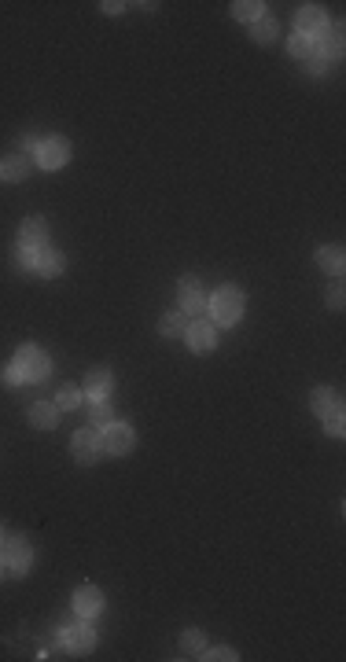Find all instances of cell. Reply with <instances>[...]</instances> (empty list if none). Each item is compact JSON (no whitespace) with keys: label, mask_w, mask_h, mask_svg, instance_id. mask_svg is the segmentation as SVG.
<instances>
[{"label":"cell","mask_w":346,"mask_h":662,"mask_svg":"<svg viewBox=\"0 0 346 662\" xmlns=\"http://www.w3.org/2000/svg\"><path fill=\"white\" fill-rule=\"evenodd\" d=\"M210 309H214V320H218V324H236L240 313H243V294L236 287H218L210 298Z\"/></svg>","instance_id":"cell-1"},{"label":"cell","mask_w":346,"mask_h":662,"mask_svg":"<svg viewBox=\"0 0 346 662\" xmlns=\"http://www.w3.org/2000/svg\"><path fill=\"white\" fill-rule=\"evenodd\" d=\"M15 365H19V372H23V379H30V383L48 379V357L41 353L37 346H23V350H19Z\"/></svg>","instance_id":"cell-2"},{"label":"cell","mask_w":346,"mask_h":662,"mask_svg":"<svg viewBox=\"0 0 346 662\" xmlns=\"http://www.w3.org/2000/svg\"><path fill=\"white\" fill-rule=\"evenodd\" d=\"M100 445H103L107 453L122 457V453H129V449H133V431H129L125 423H107V427H103V438H100Z\"/></svg>","instance_id":"cell-3"},{"label":"cell","mask_w":346,"mask_h":662,"mask_svg":"<svg viewBox=\"0 0 346 662\" xmlns=\"http://www.w3.org/2000/svg\"><path fill=\"white\" fill-rule=\"evenodd\" d=\"M67 159H70V144L63 140V137H48L45 144L37 147V162L45 166V169H59Z\"/></svg>","instance_id":"cell-4"},{"label":"cell","mask_w":346,"mask_h":662,"mask_svg":"<svg viewBox=\"0 0 346 662\" xmlns=\"http://www.w3.org/2000/svg\"><path fill=\"white\" fill-rule=\"evenodd\" d=\"M4 567H8L11 574H19V578L30 570V545H26L23 538H11V541L4 545Z\"/></svg>","instance_id":"cell-5"},{"label":"cell","mask_w":346,"mask_h":662,"mask_svg":"<svg viewBox=\"0 0 346 662\" xmlns=\"http://www.w3.org/2000/svg\"><path fill=\"white\" fill-rule=\"evenodd\" d=\"M100 449L103 445H100V434L93 431V427H85V431L74 434V460L78 464H93L100 457Z\"/></svg>","instance_id":"cell-6"},{"label":"cell","mask_w":346,"mask_h":662,"mask_svg":"<svg viewBox=\"0 0 346 662\" xmlns=\"http://www.w3.org/2000/svg\"><path fill=\"white\" fill-rule=\"evenodd\" d=\"M184 335H188V346L199 350V353L214 350V343H218V328H214L210 320H196L192 328H184Z\"/></svg>","instance_id":"cell-7"},{"label":"cell","mask_w":346,"mask_h":662,"mask_svg":"<svg viewBox=\"0 0 346 662\" xmlns=\"http://www.w3.org/2000/svg\"><path fill=\"white\" fill-rule=\"evenodd\" d=\"M324 30H328V18H324V11L320 8H313V4H306L298 11V33L302 37H324Z\"/></svg>","instance_id":"cell-8"},{"label":"cell","mask_w":346,"mask_h":662,"mask_svg":"<svg viewBox=\"0 0 346 662\" xmlns=\"http://www.w3.org/2000/svg\"><path fill=\"white\" fill-rule=\"evenodd\" d=\"M177 302H181L184 313H203V309H206V298H203V291H199V280H196V276H184V280H181V298H177Z\"/></svg>","instance_id":"cell-9"},{"label":"cell","mask_w":346,"mask_h":662,"mask_svg":"<svg viewBox=\"0 0 346 662\" xmlns=\"http://www.w3.org/2000/svg\"><path fill=\"white\" fill-rule=\"evenodd\" d=\"M59 644L70 648V651H89L96 644V636H93L89 626H67V629H63V636H59Z\"/></svg>","instance_id":"cell-10"},{"label":"cell","mask_w":346,"mask_h":662,"mask_svg":"<svg viewBox=\"0 0 346 662\" xmlns=\"http://www.w3.org/2000/svg\"><path fill=\"white\" fill-rule=\"evenodd\" d=\"M100 607H103V596H100V589H93V585H81V589L74 592V611H78L81 618H93V614H100Z\"/></svg>","instance_id":"cell-11"},{"label":"cell","mask_w":346,"mask_h":662,"mask_svg":"<svg viewBox=\"0 0 346 662\" xmlns=\"http://www.w3.org/2000/svg\"><path fill=\"white\" fill-rule=\"evenodd\" d=\"M33 272H41V276H59L63 272V258L56 250H48V247H37L33 250Z\"/></svg>","instance_id":"cell-12"},{"label":"cell","mask_w":346,"mask_h":662,"mask_svg":"<svg viewBox=\"0 0 346 662\" xmlns=\"http://www.w3.org/2000/svg\"><path fill=\"white\" fill-rule=\"evenodd\" d=\"M23 247H30V250H37V247H45V236H48V225L41 221V218H26L23 221Z\"/></svg>","instance_id":"cell-13"},{"label":"cell","mask_w":346,"mask_h":662,"mask_svg":"<svg viewBox=\"0 0 346 662\" xmlns=\"http://www.w3.org/2000/svg\"><path fill=\"white\" fill-rule=\"evenodd\" d=\"M313 412H317V416H332V412H342V405H339L335 390H328V387H317V390H313Z\"/></svg>","instance_id":"cell-14"},{"label":"cell","mask_w":346,"mask_h":662,"mask_svg":"<svg viewBox=\"0 0 346 662\" xmlns=\"http://www.w3.org/2000/svg\"><path fill=\"white\" fill-rule=\"evenodd\" d=\"M111 372H107V368H93L89 372V379H85V390H89V397H107V390H111Z\"/></svg>","instance_id":"cell-15"},{"label":"cell","mask_w":346,"mask_h":662,"mask_svg":"<svg viewBox=\"0 0 346 662\" xmlns=\"http://www.w3.org/2000/svg\"><path fill=\"white\" fill-rule=\"evenodd\" d=\"M30 420H33V427H45V431H48V427L59 423V409H56L52 401H37L33 409H30Z\"/></svg>","instance_id":"cell-16"},{"label":"cell","mask_w":346,"mask_h":662,"mask_svg":"<svg viewBox=\"0 0 346 662\" xmlns=\"http://www.w3.org/2000/svg\"><path fill=\"white\" fill-rule=\"evenodd\" d=\"M0 169H4V181H23L30 173V162H26V155H8Z\"/></svg>","instance_id":"cell-17"},{"label":"cell","mask_w":346,"mask_h":662,"mask_svg":"<svg viewBox=\"0 0 346 662\" xmlns=\"http://www.w3.org/2000/svg\"><path fill=\"white\" fill-rule=\"evenodd\" d=\"M317 262H320L324 272H342V250H339V247H324V250L317 254Z\"/></svg>","instance_id":"cell-18"},{"label":"cell","mask_w":346,"mask_h":662,"mask_svg":"<svg viewBox=\"0 0 346 662\" xmlns=\"http://www.w3.org/2000/svg\"><path fill=\"white\" fill-rule=\"evenodd\" d=\"M317 52H320L324 59H339V55H342V33H339V30H332L328 37L320 41V48H317Z\"/></svg>","instance_id":"cell-19"},{"label":"cell","mask_w":346,"mask_h":662,"mask_svg":"<svg viewBox=\"0 0 346 662\" xmlns=\"http://www.w3.org/2000/svg\"><path fill=\"white\" fill-rule=\"evenodd\" d=\"M288 52H291L295 59H310V55H313V41H310V37H302V33H291Z\"/></svg>","instance_id":"cell-20"},{"label":"cell","mask_w":346,"mask_h":662,"mask_svg":"<svg viewBox=\"0 0 346 662\" xmlns=\"http://www.w3.org/2000/svg\"><path fill=\"white\" fill-rule=\"evenodd\" d=\"M276 37V23H273V18H254V41H258V45H269V41Z\"/></svg>","instance_id":"cell-21"},{"label":"cell","mask_w":346,"mask_h":662,"mask_svg":"<svg viewBox=\"0 0 346 662\" xmlns=\"http://www.w3.org/2000/svg\"><path fill=\"white\" fill-rule=\"evenodd\" d=\"M89 420H93V423H100V427H107V423L115 420V409H111V405H107V401L100 397V401H93V409H89Z\"/></svg>","instance_id":"cell-22"},{"label":"cell","mask_w":346,"mask_h":662,"mask_svg":"<svg viewBox=\"0 0 346 662\" xmlns=\"http://www.w3.org/2000/svg\"><path fill=\"white\" fill-rule=\"evenodd\" d=\"M262 8L266 4H258V0H240V4H232V15L236 18H262Z\"/></svg>","instance_id":"cell-23"},{"label":"cell","mask_w":346,"mask_h":662,"mask_svg":"<svg viewBox=\"0 0 346 662\" xmlns=\"http://www.w3.org/2000/svg\"><path fill=\"white\" fill-rule=\"evenodd\" d=\"M181 651H184V655H196V658H203V651H206L203 636H199V633H184V636H181Z\"/></svg>","instance_id":"cell-24"},{"label":"cell","mask_w":346,"mask_h":662,"mask_svg":"<svg viewBox=\"0 0 346 662\" xmlns=\"http://www.w3.org/2000/svg\"><path fill=\"white\" fill-rule=\"evenodd\" d=\"M159 328H162V335H181V331H184V316L173 309V313L162 316V324H159Z\"/></svg>","instance_id":"cell-25"},{"label":"cell","mask_w":346,"mask_h":662,"mask_svg":"<svg viewBox=\"0 0 346 662\" xmlns=\"http://www.w3.org/2000/svg\"><path fill=\"white\" fill-rule=\"evenodd\" d=\"M78 405H81V390L78 387H70V383L59 387V409H78Z\"/></svg>","instance_id":"cell-26"},{"label":"cell","mask_w":346,"mask_h":662,"mask_svg":"<svg viewBox=\"0 0 346 662\" xmlns=\"http://www.w3.org/2000/svg\"><path fill=\"white\" fill-rule=\"evenodd\" d=\"M306 67H310L313 74H324V70H328V59H324V55H320V52L313 48V55L306 59Z\"/></svg>","instance_id":"cell-27"},{"label":"cell","mask_w":346,"mask_h":662,"mask_svg":"<svg viewBox=\"0 0 346 662\" xmlns=\"http://www.w3.org/2000/svg\"><path fill=\"white\" fill-rule=\"evenodd\" d=\"M203 658H214V662H229V658H236V651H232V648H214V651H206Z\"/></svg>","instance_id":"cell-28"},{"label":"cell","mask_w":346,"mask_h":662,"mask_svg":"<svg viewBox=\"0 0 346 662\" xmlns=\"http://www.w3.org/2000/svg\"><path fill=\"white\" fill-rule=\"evenodd\" d=\"M4 383H8V387H19V383H23V372H19V365H8V368H4Z\"/></svg>","instance_id":"cell-29"},{"label":"cell","mask_w":346,"mask_h":662,"mask_svg":"<svg viewBox=\"0 0 346 662\" xmlns=\"http://www.w3.org/2000/svg\"><path fill=\"white\" fill-rule=\"evenodd\" d=\"M324 420H328V431L335 438H342V412H332V416H324Z\"/></svg>","instance_id":"cell-30"},{"label":"cell","mask_w":346,"mask_h":662,"mask_svg":"<svg viewBox=\"0 0 346 662\" xmlns=\"http://www.w3.org/2000/svg\"><path fill=\"white\" fill-rule=\"evenodd\" d=\"M15 265H19V269H33V250L23 247V250H19V258H15Z\"/></svg>","instance_id":"cell-31"},{"label":"cell","mask_w":346,"mask_h":662,"mask_svg":"<svg viewBox=\"0 0 346 662\" xmlns=\"http://www.w3.org/2000/svg\"><path fill=\"white\" fill-rule=\"evenodd\" d=\"M328 306H335V309L342 306V287H339V284H335V287L328 291Z\"/></svg>","instance_id":"cell-32"},{"label":"cell","mask_w":346,"mask_h":662,"mask_svg":"<svg viewBox=\"0 0 346 662\" xmlns=\"http://www.w3.org/2000/svg\"><path fill=\"white\" fill-rule=\"evenodd\" d=\"M103 11H107V15H118V11H122V4H115V0H107V4H103Z\"/></svg>","instance_id":"cell-33"},{"label":"cell","mask_w":346,"mask_h":662,"mask_svg":"<svg viewBox=\"0 0 346 662\" xmlns=\"http://www.w3.org/2000/svg\"><path fill=\"white\" fill-rule=\"evenodd\" d=\"M23 147H26V151H37L41 144H37V137H26V140H23Z\"/></svg>","instance_id":"cell-34"},{"label":"cell","mask_w":346,"mask_h":662,"mask_svg":"<svg viewBox=\"0 0 346 662\" xmlns=\"http://www.w3.org/2000/svg\"><path fill=\"white\" fill-rule=\"evenodd\" d=\"M0 181H4V169H0Z\"/></svg>","instance_id":"cell-35"},{"label":"cell","mask_w":346,"mask_h":662,"mask_svg":"<svg viewBox=\"0 0 346 662\" xmlns=\"http://www.w3.org/2000/svg\"><path fill=\"white\" fill-rule=\"evenodd\" d=\"M0 570H4V563H0Z\"/></svg>","instance_id":"cell-36"},{"label":"cell","mask_w":346,"mask_h":662,"mask_svg":"<svg viewBox=\"0 0 346 662\" xmlns=\"http://www.w3.org/2000/svg\"><path fill=\"white\" fill-rule=\"evenodd\" d=\"M0 538H4V533H0Z\"/></svg>","instance_id":"cell-37"}]
</instances>
